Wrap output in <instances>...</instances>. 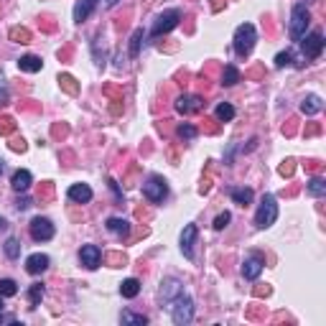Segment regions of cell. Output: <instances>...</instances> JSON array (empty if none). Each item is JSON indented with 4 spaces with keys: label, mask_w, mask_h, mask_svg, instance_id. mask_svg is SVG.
<instances>
[{
    "label": "cell",
    "mask_w": 326,
    "mask_h": 326,
    "mask_svg": "<svg viewBox=\"0 0 326 326\" xmlns=\"http://www.w3.org/2000/svg\"><path fill=\"white\" fill-rule=\"evenodd\" d=\"M240 82V71H237V66L227 64L224 66V74H222V84L224 87H232V84H237Z\"/></svg>",
    "instance_id": "cell-25"
},
{
    "label": "cell",
    "mask_w": 326,
    "mask_h": 326,
    "mask_svg": "<svg viewBox=\"0 0 326 326\" xmlns=\"http://www.w3.org/2000/svg\"><path fill=\"white\" fill-rule=\"evenodd\" d=\"M140 44H143V28H135V33H132V39H130V56L132 59L140 54Z\"/></svg>",
    "instance_id": "cell-30"
},
{
    "label": "cell",
    "mask_w": 326,
    "mask_h": 326,
    "mask_svg": "<svg viewBox=\"0 0 326 326\" xmlns=\"http://www.w3.org/2000/svg\"><path fill=\"white\" fill-rule=\"evenodd\" d=\"M196 135H199V130H196L194 125H189V123L179 125V138H181V140H194Z\"/></svg>",
    "instance_id": "cell-32"
},
{
    "label": "cell",
    "mask_w": 326,
    "mask_h": 326,
    "mask_svg": "<svg viewBox=\"0 0 326 326\" xmlns=\"http://www.w3.org/2000/svg\"><path fill=\"white\" fill-rule=\"evenodd\" d=\"M5 227H8V222H5V219L0 217V229H5Z\"/></svg>",
    "instance_id": "cell-42"
},
{
    "label": "cell",
    "mask_w": 326,
    "mask_h": 326,
    "mask_svg": "<svg viewBox=\"0 0 326 326\" xmlns=\"http://www.w3.org/2000/svg\"><path fill=\"white\" fill-rule=\"evenodd\" d=\"M15 293H18V283L10 280V278H3V280H0V296H3V298H10V296H15Z\"/></svg>",
    "instance_id": "cell-27"
},
{
    "label": "cell",
    "mask_w": 326,
    "mask_h": 326,
    "mask_svg": "<svg viewBox=\"0 0 326 326\" xmlns=\"http://www.w3.org/2000/svg\"><path fill=\"white\" fill-rule=\"evenodd\" d=\"M301 49H303V56L306 59H319L321 51H324V33L321 31H314L309 36L301 39Z\"/></svg>",
    "instance_id": "cell-8"
},
{
    "label": "cell",
    "mask_w": 326,
    "mask_h": 326,
    "mask_svg": "<svg viewBox=\"0 0 326 326\" xmlns=\"http://www.w3.org/2000/svg\"><path fill=\"white\" fill-rule=\"evenodd\" d=\"M291 64H293V51H280V54L275 56V66H278V69L291 66Z\"/></svg>",
    "instance_id": "cell-33"
},
{
    "label": "cell",
    "mask_w": 326,
    "mask_h": 326,
    "mask_svg": "<svg viewBox=\"0 0 326 326\" xmlns=\"http://www.w3.org/2000/svg\"><path fill=\"white\" fill-rule=\"evenodd\" d=\"M0 311H3V296H0Z\"/></svg>",
    "instance_id": "cell-44"
},
{
    "label": "cell",
    "mask_w": 326,
    "mask_h": 326,
    "mask_svg": "<svg viewBox=\"0 0 326 326\" xmlns=\"http://www.w3.org/2000/svg\"><path fill=\"white\" fill-rule=\"evenodd\" d=\"M217 120H219V123H232V120H235V107H232L229 102H222V105L217 107Z\"/></svg>",
    "instance_id": "cell-23"
},
{
    "label": "cell",
    "mask_w": 326,
    "mask_h": 326,
    "mask_svg": "<svg viewBox=\"0 0 326 326\" xmlns=\"http://www.w3.org/2000/svg\"><path fill=\"white\" fill-rule=\"evenodd\" d=\"M161 285H163V288H161V301H163V303H168L171 298H176V296H179V293L184 291V285H181L179 280H174V278L163 280Z\"/></svg>",
    "instance_id": "cell-18"
},
{
    "label": "cell",
    "mask_w": 326,
    "mask_h": 326,
    "mask_svg": "<svg viewBox=\"0 0 326 326\" xmlns=\"http://www.w3.org/2000/svg\"><path fill=\"white\" fill-rule=\"evenodd\" d=\"M120 293H123V298H135V296L140 293V280H138V278L123 280V283H120Z\"/></svg>",
    "instance_id": "cell-22"
},
{
    "label": "cell",
    "mask_w": 326,
    "mask_h": 326,
    "mask_svg": "<svg viewBox=\"0 0 326 326\" xmlns=\"http://www.w3.org/2000/svg\"><path fill=\"white\" fill-rule=\"evenodd\" d=\"M107 229H110L115 237L125 240V237L130 235V222L123 219V217H110V219H107Z\"/></svg>",
    "instance_id": "cell-15"
},
{
    "label": "cell",
    "mask_w": 326,
    "mask_h": 326,
    "mask_svg": "<svg viewBox=\"0 0 326 326\" xmlns=\"http://www.w3.org/2000/svg\"><path fill=\"white\" fill-rule=\"evenodd\" d=\"M321 107H324V102H321L319 94H309V97L301 102V112H303V115H316V112H321Z\"/></svg>",
    "instance_id": "cell-20"
},
{
    "label": "cell",
    "mask_w": 326,
    "mask_h": 326,
    "mask_svg": "<svg viewBox=\"0 0 326 326\" xmlns=\"http://www.w3.org/2000/svg\"><path fill=\"white\" fill-rule=\"evenodd\" d=\"M196 235H199L196 224H186V227H184V232H181V253H184V258H189V260H194Z\"/></svg>",
    "instance_id": "cell-12"
},
{
    "label": "cell",
    "mask_w": 326,
    "mask_h": 326,
    "mask_svg": "<svg viewBox=\"0 0 326 326\" xmlns=\"http://www.w3.org/2000/svg\"><path fill=\"white\" fill-rule=\"evenodd\" d=\"M15 206H18V209H21V212H26V209H28V206H31V199H28V196H21V199H18V201H15Z\"/></svg>",
    "instance_id": "cell-39"
},
{
    "label": "cell",
    "mask_w": 326,
    "mask_h": 326,
    "mask_svg": "<svg viewBox=\"0 0 326 326\" xmlns=\"http://www.w3.org/2000/svg\"><path fill=\"white\" fill-rule=\"evenodd\" d=\"M46 267H49V255H44V253H33L26 258V270L31 275H41Z\"/></svg>",
    "instance_id": "cell-13"
},
{
    "label": "cell",
    "mask_w": 326,
    "mask_h": 326,
    "mask_svg": "<svg viewBox=\"0 0 326 326\" xmlns=\"http://www.w3.org/2000/svg\"><path fill=\"white\" fill-rule=\"evenodd\" d=\"M166 309H168V314H171V319H174V324L179 326H186L194 321V301L181 291L176 298H171L168 303H166Z\"/></svg>",
    "instance_id": "cell-1"
},
{
    "label": "cell",
    "mask_w": 326,
    "mask_h": 326,
    "mask_svg": "<svg viewBox=\"0 0 326 326\" xmlns=\"http://www.w3.org/2000/svg\"><path fill=\"white\" fill-rule=\"evenodd\" d=\"M232 41H235V51H237V56H247V54L253 51L255 41H258V31H255V26H253V23H242V26H237Z\"/></svg>",
    "instance_id": "cell-2"
},
{
    "label": "cell",
    "mask_w": 326,
    "mask_h": 326,
    "mask_svg": "<svg viewBox=\"0 0 326 326\" xmlns=\"http://www.w3.org/2000/svg\"><path fill=\"white\" fill-rule=\"evenodd\" d=\"M275 219H278V204H275V196L265 194L260 199L258 212H255V224H258L260 229H267V227L275 224Z\"/></svg>",
    "instance_id": "cell-4"
},
{
    "label": "cell",
    "mask_w": 326,
    "mask_h": 326,
    "mask_svg": "<svg viewBox=\"0 0 326 326\" xmlns=\"http://www.w3.org/2000/svg\"><path fill=\"white\" fill-rule=\"evenodd\" d=\"M41 298H44V285L41 283H33L28 288V301H31V309H39L41 306Z\"/></svg>",
    "instance_id": "cell-24"
},
{
    "label": "cell",
    "mask_w": 326,
    "mask_h": 326,
    "mask_svg": "<svg viewBox=\"0 0 326 326\" xmlns=\"http://www.w3.org/2000/svg\"><path fill=\"white\" fill-rule=\"evenodd\" d=\"M229 196H232V201L235 204H240V206H247V204H253V189H245V186H235V189H229Z\"/></svg>",
    "instance_id": "cell-19"
},
{
    "label": "cell",
    "mask_w": 326,
    "mask_h": 326,
    "mask_svg": "<svg viewBox=\"0 0 326 326\" xmlns=\"http://www.w3.org/2000/svg\"><path fill=\"white\" fill-rule=\"evenodd\" d=\"M10 148H13V150H21V153H23V150H26V143H23V138H21V140L15 138V140L10 143Z\"/></svg>",
    "instance_id": "cell-40"
},
{
    "label": "cell",
    "mask_w": 326,
    "mask_h": 326,
    "mask_svg": "<svg viewBox=\"0 0 326 326\" xmlns=\"http://www.w3.org/2000/svg\"><path fill=\"white\" fill-rule=\"evenodd\" d=\"M28 229H31V237L36 242H49L54 237V232H56L54 224H51V219H46V217H33L31 224H28Z\"/></svg>",
    "instance_id": "cell-7"
},
{
    "label": "cell",
    "mask_w": 326,
    "mask_h": 326,
    "mask_svg": "<svg viewBox=\"0 0 326 326\" xmlns=\"http://www.w3.org/2000/svg\"><path fill=\"white\" fill-rule=\"evenodd\" d=\"M179 21H181V10H179V8L163 10V13L156 18V23H153V28H150V36H153V39H158L161 33H168V31H174V28L179 26Z\"/></svg>",
    "instance_id": "cell-6"
},
{
    "label": "cell",
    "mask_w": 326,
    "mask_h": 326,
    "mask_svg": "<svg viewBox=\"0 0 326 326\" xmlns=\"http://www.w3.org/2000/svg\"><path fill=\"white\" fill-rule=\"evenodd\" d=\"M41 66H44V62L39 59V56H21L18 59V69L21 71H28V74H36V71H41Z\"/></svg>",
    "instance_id": "cell-21"
},
{
    "label": "cell",
    "mask_w": 326,
    "mask_h": 326,
    "mask_svg": "<svg viewBox=\"0 0 326 326\" xmlns=\"http://www.w3.org/2000/svg\"><path fill=\"white\" fill-rule=\"evenodd\" d=\"M97 3H100V0H76V5H74V21H76V23L87 21V18L92 15V10L97 8Z\"/></svg>",
    "instance_id": "cell-17"
},
{
    "label": "cell",
    "mask_w": 326,
    "mask_h": 326,
    "mask_svg": "<svg viewBox=\"0 0 326 326\" xmlns=\"http://www.w3.org/2000/svg\"><path fill=\"white\" fill-rule=\"evenodd\" d=\"M204 107V100L201 97H196V94H181L179 100H176V110L181 112V115H194Z\"/></svg>",
    "instance_id": "cell-11"
},
{
    "label": "cell",
    "mask_w": 326,
    "mask_h": 326,
    "mask_svg": "<svg viewBox=\"0 0 326 326\" xmlns=\"http://www.w3.org/2000/svg\"><path fill=\"white\" fill-rule=\"evenodd\" d=\"M69 201H74V204H87V201H92V189L87 186V184H74V186H69Z\"/></svg>",
    "instance_id": "cell-14"
},
{
    "label": "cell",
    "mask_w": 326,
    "mask_h": 326,
    "mask_svg": "<svg viewBox=\"0 0 326 326\" xmlns=\"http://www.w3.org/2000/svg\"><path fill=\"white\" fill-rule=\"evenodd\" d=\"M120 321H123V324H138V326L148 324V319H145V316H138V314H130V311H123Z\"/></svg>",
    "instance_id": "cell-31"
},
{
    "label": "cell",
    "mask_w": 326,
    "mask_h": 326,
    "mask_svg": "<svg viewBox=\"0 0 326 326\" xmlns=\"http://www.w3.org/2000/svg\"><path fill=\"white\" fill-rule=\"evenodd\" d=\"M79 260H82V265H84L87 270H97L100 262H102V250H100L97 245H84V247L79 250Z\"/></svg>",
    "instance_id": "cell-9"
},
{
    "label": "cell",
    "mask_w": 326,
    "mask_h": 326,
    "mask_svg": "<svg viewBox=\"0 0 326 326\" xmlns=\"http://www.w3.org/2000/svg\"><path fill=\"white\" fill-rule=\"evenodd\" d=\"M13 130V120L10 118H0V132H10Z\"/></svg>",
    "instance_id": "cell-36"
},
{
    "label": "cell",
    "mask_w": 326,
    "mask_h": 326,
    "mask_svg": "<svg viewBox=\"0 0 326 326\" xmlns=\"http://www.w3.org/2000/svg\"><path fill=\"white\" fill-rule=\"evenodd\" d=\"M143 196L150 201V204H161L166 196H168V184H166V179L163 176H148L145 179V184H143Z\"/></svg>",
    "instance_id": "cell-5"
},
{
    "label": "cell",
    "mask_w": 326,
    "mask_h": 326,
    "mask_svg": "<svg viewBox=\"0 0 326 326\" xmlns=\"http://www.w3.org/2000/svg\"><path fill=\"white\" fill-rule=\"evenodd\" d=\"M10 41H15V44H28L31 41V33H28V28H10Z\"/></svg>",
    "instance_id": "cell-28"
},
{
    "label": "cell",
    "mask_w": 326,
    "mask_h": 326,
    "mask_svg": "<svg viewBox=\"0 0 326 326\" xmlns=\"http://www.w3.org/2000/svg\"><path fill=\"white\" fill-rule=\"evenodd\" d=\"M3 168H5V166H3V158H0V174H3Z\"/></svg>",
    "instance_id": "cell-43"
},
{
    "label": "cell",
    "mask_w": 326,
    "mask_h": 326,
    "mask_svg": "<svg viewBox=\"0 0 326 326\" xmlns=\"http://www.w3.org/2000/svg\"><path fill=\"white\" fill-rule=\"evenodd\" d=\"M0 105H8V87H5V79H0Z\"/></svg>",
    "instance_id": "cell-38"
},
{
    "label": "cell",
    "mask_w": 326,
    "mask_h": 326,
    "mask_svg": "<svg viewBox=\"0 0 326 326\" xmlns=\"http://www.w3.org/2000/svg\"><path fill=\"white\" fill-rule=\"evenodd\" d=\"M5 255H8L10 260H18V258H21V242H18L15 237H10V240L5 242Z\"/></svg>",
    "instance_id": "cell-29"
},
{
    "label": "cell",
    "mask_w": 326,
    "mask_h": 326,
    "mask_svg": "<svg viewBox=\"0 0 326 326\" xmlns=\"http://www.w3.org/2000/svg\"><path fill=\"white\" fill-rule=\"evenodd\" d=\"M278 171H280V176H291V174H293V161H285Z\"/></svg>",
    "instance_id": "cell-37"
},
{
    "label": "cell",
    "mask_w": 326,
    "mask_h": 326,
    "mask_svg": "<svg viewBox=\"0 0 326 326\" xmlns=\"http://www.w3.org/2000/svg\"><path fill=\"white\" fill-rule=\"evenodd\" d=\"M309 23H311L309 8L303 3L293 5V10H291V39L293 41H301L306 36V31H309Z\"/></svg>",
    "instance_id": "cell-3"
},
{
    "label": "cell",
    "mask_w": 326,
    "mask_h": 326,
    "mask_svg": "<svg viewBox=\"0 0 326 326\" xmlns=\"http://www.w3.org/2000/svg\"><path fill=\"white\" fill-rule=\"evenodd\" d=\"M306 189H309V194L311 196H324L326 194V181L321 179V176H314V179L309 181Z\"/></svg>",
    "instance_id": "cell-26"
},
{
    "label": "cell",
    "mask_w": 326,
    "mask_h": 326,
    "mask_svg": "<svg viewBox=\"0 0 326 326\" xmlns=\"http://www.w3.org/2000/svg\"><path fill=\"white\" fill-rule=\"evenodd\" d=\"M59 82H62V87H64L66 92H71V94L76 92V84H74V76H69V74H62V76H59Z\"/></svg>",
    "instance_id": "cell-35"
},
{
    "label": "cell",
    "mask_w": 326,
    "mask_h": 326,
    "mask_svg": "<svg viewBox=\"0 0 326 326\" xmlns=\"http://www.w3.org/2000/svg\"><path fill=\"white\" fill-rule=\"evenodd\" d=\"M18 319L13 316V314H0V324H15Z\"/></svg>",
    "instance_id": "cell-41"
},
{
    "label": "cell",
    "mask_w": 326,
    "mask_h": 326,
    "mask_svg": "<svg viewBox=\"0 0 326 326\" xmlns=\"http://www.w3.org/2000/svg\"><path fill=\"white\" fill-rule=\"evenodd\" d=\"M262 267H265V258H262L260 253H253L247 260L242 262V275H245L247 280H258V275L262 273Z\"/></svg>",
    "instance_id": "cell-10"
},
{
    "label": "cell",
    "mask_w": 326,
    "mask_h": 326,
    "mask_svg": "<svg viewBox=\"0 0 326 326\" xmlns=\"http://www.w3.org/2000/svg\"><path fill=\"white\" fill-rule=\"evenodd\" d=\"M229 219H232V214H229V212H222V214L214 219V229H217V232H222V229L229 224Z\"/></svg>",
    "instance_id": "cell-34"
},
{
    "label": "cell",
    "mask_w": 326,
    "mask_h": 326,
    "mask_svg": "<svg viewBox=\"0 0 326 326\" xmlns=\"http://www.w3.org/2000/svg\"><path fill=\"white\" fill-rule=\"evenodd\" d=\"M33 184V176H31V171H26V168H21V171H15L13 174V179H10V186L21 194V191H28V186Z\"/></svg>",
    "instance_id": "cell-16"
}]
</instances>
